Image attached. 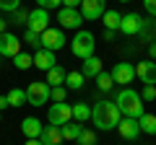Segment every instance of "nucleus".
I'll return each mask as SVG.
<instances>
[{
  "label": "nucleus",
  "mask_w": 156,
  "mask_h": 145,
  "mask_svg": "<svg viewBox=\"0 0 156 145\" xmlns=\"http://www.w3.org/2000/svg\"><path fill=\"white\" fill-rule=\"evenodd\" d=\"M109 75H112L115 83L128 86V83H133V78H135V65L133 62H115V67H112Z\"/></svg>",
  "instance_id": "1a4fd4ad"
},
{
  "label": "nucleus",
  "mask_w": 156,
  "mask_h": 145,
  "mask_svg": "<svg viewBox=\"0 0 156 145\" xmlns=\"http://www.w3.org/2000/svg\"><path fill=\"white\" fill-rule=\"evenodd\" d=\"M57 21H60L62 29H76L78 31V26L83 23V16H81L78 8H60L57 11Z\"/></svg>",
  "instance_id": "9d476101"
},
{
  "label": "nucleus",
  "mask_w": 156,
  "mask_h": 145,
  "mask_svg": "<svg viewBox=\"0 0 156 145\" xmlns=\"http://www.w3.org/2000/svg\"><path fill=\"white\" fill-rule=\"evenodd\" d=\"M138 124H140V132L156 135V117H154V114H143V117L138 119Z\"/></svg>",
  "instance_id": "393cba45"
},
{
  "label": "nucleus",
  "mask_w": 156,
  "mask_h": 145,
  "mask_svg": "<svg viewBox=\"0 0 156 145\" xmlns=\"http://www.w3.org/2000/svg\"><path fill=\"white\" fill-rule=\"evenodd\" d=\"M81 16L83 21H101V16L107 13V0H81Z\"/></svg>",
  "instance_id": "39448f33"
},
{
  "label": "nucleus",
  "mask_w": 156,
  "mask_h": 145,
  "mask_svg": "<svg viewBox=\"0 0 156 145\" xmlns=\"http://www.w3.org/2000/svg\"><path fill=\"white\" fill-rule=\"evenodd\" d=\"M143 8H146V13H148V16L156 18V0H143Z\"/></svg>",
  "instance_id": "f704fd0d"
},
{
  "label": "nucleus",
  "mask_w": 156,
  "mask_h": 145,
  "mask_svg": "<svg viewBox=\"0 0 156 145\" xmlns=\"http://www.w3.org/2000/svg\"><path fill=\"white\" fill-rule=\"evenodd\" d=\"M148 55H151V60H156V42L148 47Z\"/></svg>",
  "instance_id": "ea45409f"
},
{
  "label": "nucleus",
  "mask_w": 156,
  "mask_h": 145,
  "mask_svg": "<svg viewBox=\"0 0 156 145\" xmlns=\"http://www.w3.org/2000/svg\"><path fill=\"white\" fill-rule=\"evenodd\" d=\"M21 8V0H0V11H18Z\"/></svg>",
  "instance_id": "473e14b6"
},
{
  "label": "nucleus",
  "mask_w": 156,
  "mask_h": 145,
  "mask_svg": "<svg viewBox=\"0 0 156 145\" xmlns=\"http://www.w3.org/2000/svg\"><path fill=\"white\" fill-rule=\"evenodd\" d=\"M29 13H31V11H23V8L13 11V23H16V26H26V23H29Z\"/></svg>",
  "instance_id": "7c9ffc66"
},
{
  "label": "nucleus",
  "mask_w": 156,
  "mask_h": 145,
  "mask_svg": "<svg viewBox=\"0 0 156 145\" xmlns=\"http://www.w3.org/2000/svg\"><path fill=\"white\" fill-rule=\"evenodd\" d=\"M34 67H37V70H52V67L57 65V57H55V52H50V49H37L34 52Z\"/></svg>",
  "instance_id": "2eb2a0df"
},
{
  "label": "nucleus",
  "mask_w": 156,
  "mask_h": 145,
  "mask_svg": "<svg viewBox=\"0 0 156 145\" xmlns=\"http://www.w3.org/2000/svg\"><path fill=\"white\" fill-rule=\"evenodd\" d=\"M120 21H122V16L117 11H107L104 16H101V23H104V29H109V31H120Z\"/></svg>",
  "instance_id": "412c9836"
},
{
  "label": "nucleus",
  "mask_w": 156,
  "mask_h": 145,
  "mask_svg": "<svg viewBox=\"0 0 156 145\" xmlns=\"http://www.w3.org/2000/svg\"><path fill=\"white\" fill-rule=\"evenodd\" d=\"M117 130H120V137L128 140V143H133L140 135V124H138V119H133V117H122L120 124H117Z\"/></svg>",
  "instance_id": "ddd939ff"
},
{
  "label": "nucleus",
  "mask_w": 156,
  "mask_h": 145,
  "mask_svg": "<svg viewBox=\"0 0 156 145\" xmlns=\"http://www.w3.org/2000/svg\"><path fill=\"white\" fill-rule=\"evenodd\" d=\"M115 34H117V31H109V29H104V39H107V42H112V39H115Z\"/></svg>",
  "instance_id": "4c0bfd02"
},
{
  "label": "nucleus",
  "mask_w": 156,
  "mask_h": 145,
  "mask_svg": "<svg viewBox=\"0 0 156 145\" xmlns=\"http://www.w3.org/2000/svg\"><path fill=\"white\" fill-rule=\"evenodd\" d=\"M8 106H11V104H8V96H0V112L8 109Z\"/></svg>",
  "instance_id": "e433bc0d"
},
{
  "label": "nucleus",
  "mask_w": 156,
  "mask_h": 145,
  "mask_svg": "<svg viewBox=\"0 0 156 145\" xmlns=\"http://www.w3.org/2000/svg\"><path fill=\"white\" fill-rule=\"evenodd\" d=\"M39 39H42V49H50V52H57V49H62V47H65V34L60 31V29H47L44 34H42V36H39Z\"/></svg>",
  "instance_id": "6e6552de"
},
{
  "label": "nucleus",
  "mask_w": 156,
  "mask_h": 145,
  "mask_svg": "<svg viewBox=\"0 0 156 145\" xmlns=\"http://www.w3.org/2000/svg\"><path fill=\"white\" fill-rule=\"evenodd\" d=\"M5 26H8V21H5V18H0V34H5Z\"/></svg>",
  "instance_id": "a19ab883"
},
{
  "label": "nucleus",
  "mask_w": 156,
  "mask_h": 145,
  "mask_svg": "<svg viewBox=\"0 0 156 145\" xmlns=\"http://www.w3.org/2000/svg\"><path fill=\"white\" fill-rule=\"evenodd\" d=\"M26 29L42 36V34L50 29V13H47L44 8H34V11L29 13V23H26Z\"/></svg>",
  "instance_id": "0eeeda50"
},
{
  "label": "nucleus",
  "mask_w": 156,
  "mask_h": 145,
  "mask_svg": "<svg viewBox=\"0 0 156 145\" xmlns=\"http://www.w3.org/2000/svg\"><path fill=\"white\" fill-rule=\"evenodd\" d=\"M76 143H78V145H96V132L83 127V132H81V137H78Z\"/></svg>",
  "instance_id": "cd10ccee"
},
{
  "label": "nucleus",
  "mask_w": 156,
  "mask_h": 145,
  "mask_svg": "<svg viewBox=\"0 0 156 145\" xmlns=\"http://www.w3.org/2000/svg\"><path fill=\"white\" fill-rule=\"evenodd\" d=\"M120 109H117L115 101H99V104L91 106V122H94L96 130L107 132V130H117L120 124Z\"/></svg>",
  "instance_id": "f257e3e1"
},
{
  "label": "nucleus",
  "mask_w": 156,
  "mask_h": 145,
  "mask_svg": "<svg viewBox=\"0 0 156 145\" xmlns=\"http://www.w3.org/2000/svg\"><path fill=\"white\" fill-rule=\"evenodd\" d=\"M83 83H86L83 72H78V70L68 72V78H65V88H68V91H78V88H83Z\"/></svg>",
  "instance_id": "4be33fe9"
},
{
  "label": "nucleus",
  "mask_w": 156,
  "mask_h": 145,
  "mask_svg": "<svg viewBox=\"0 0 156 145\" xmlns=\"http://www.w3.org/2000/svg\"><path fill=\"white\" fill-rule=\"evenodd\" d=\"M39 140H42L44 145H60V143H62V130L57 127V124H44V130H42Z\"/></svg>",
  "instance_id": "dca6fc26"
},
{
  "label": "nucleus",
  "mask_w": 156,
  "mask_h": 145,
  "mask_svg": "<svg viewBox=\"0 0 156 145\" xmlns=\"http://www.w3.org/2000/svg\"><path fill=\"white\" fill-rule=\"evenodd\" d=\"M73 106V119L76 122H89L91 119V106L89 104H70Z\"/></svg>",
  "instance_id": "5701e85b"
},
{
  "label": "nucleus",
  "mask_w": 156,
  "mask_h": 145,
  "mask_svg": "<svg viewBox=\"0 0 156 145\" xmlns=\"http://www.w3.org/2000/svg\"><path fill=\"white\" fill-rule=\"evenodd\" d=\"M47 119H50V124H57V127H62V124H68L73 119V106L70 104H52L50 112H47Z\"/></svg>",
  "instance_id": "423d86ee"
},
{
  "label": "nucleus",
  "mask_w": 156,
  "mask_h": 145,
  "mask_svg": "<svg viewBox=\"0 0 156 145\" xmlns=\"http://www.w3.org/2000/svg\"><path fill=\"white\" fill-rule=\"evenodd\" d=\"M117 109H120V114H125V117H133V119H140L143 117V99H140L138 91L133 88H122L120 93H117Z\"/></svg>",
  "instance_id": "f03ea898"
},
{
  "label": "nucleus",
  "mask_w": 156,
  "mask_h": 145,
  "mask_svg": "<svg viewBox=\"0 0 156 145\" xmlns=\"http://www.w3.org/2000/svg\"><path fill=\"white\" fill-rule=\"evenodd\" d=\"M65 78H68V70L62 65H55L52 70H47V83H50L52 88H55V86H62Z\"/></svg>",
  "instance_id": "6ab92c4d"
},
{
  "label": "nucleus",
  "mask_w": 156,
  "mask_h": 145,
  "mask_svg": "<svg viewBox=\"0 0 156 145\" xmlns=\"http://www.w3.org/2000/svg\"><path fill=\"white\" fill-rule=\"evenodd\" d=\"M96 86H99V91H109L112 86H115V80H112L109 72H99V78H96Z\"/></svg>",
  "instance_id": "c756f323"
},
{
  "label": "nucleus",
  "mask_w": 156,
  "mask_h": 145,
  "mask_svg": "<svg viewBox=\"0 0 156 145\" xmlns=\"http://www.w3.org/2000/svg\"><path fill=\"white\" fill-rule=\"evenodd\" d=\"M0 119H3V117H0Z\"/></svg>",
  "instance_id": "37998d69"
},
{
  "label": "nucleus",
  "mask_w": 156,
  "mask_h": 145,
  "mask_svg": "<svg viewBox=\"0 0 156 145\" xmlns=\"http://www.w3.org/2000/svg\"><path fill=\"white\" fill-rule=\"evenodd\" d=\"M143 18L138 16V13H125L122 21H120V31L125 34V36H135V34L143 31Z\"/></svg>",
  "instance_id": "f8f14e48"
},
{
  "label": "nucleus",
  "mask_w": 156,
  "mask_h": 145,
  "mask_svg": "<svg viewBox=\"0 0 156 145\" xmlns=\"http://www.w3.org/2000/svg\"><path fill=\"white\" fill-rule=\"evenodd\" d=\"M62 8H81V0H62Z\"/></svg>",
  "instance_id": "c9c22d12"
},
{
  "label": "nucleus",
  "mask_w": 156,
  "mask_h": 145,
  "mask_svg": "<svg viewBox=\"0 0 156 145\" xmlns=\"http://www.w3.org/2000/svg\"><path fill=\"white\" fill-rule=\"evenodd\" d=\"M13 65H16L18 70H29V67H34V57L26 55V52H18V55L13 57Z\"/></svg>",
  "instance_id": "a878e982"
},
{
  "label": "nucleus",
  "mask_w": 156,
  "mask_h": 145,
  "mask_svg": "<svg viewBox=\"0 0 156 145\" xmlns=\"http://www.w3.org/2000/svg\"><path fill=\"white\" fill-rule=\"evenodd\" d=\"M23 145H44V143H42V140H39V137H31V140H26V143H23Z\"/></svg>",
  "instance_id": "58836bf2"
},
{
  "label": "nucleus",
  "mask_w": 156,
  "mask_h": 145,
  "mask_svg": "<svg viewBox=\"0 0 156 145\" xmlns=\"http://www.w3.org/2000/svg\"><path fill=\"white\" fill-rule=\"evenodd\" d=\"M120 3H130V0H120Z\"/></svg>",
  "instance_id": "79ce46f5"
},
{
  "label": "nucleus",
  "mask_w": 156,
  "mask_h": 145,
  "mask_svg": "<svg viewBox=\"0 0 156 145\" xmlns=\"http://www.w3.org/2000/svg\"><path fill=\"white\" fill-rule=\"evenodd\" d=\"M50 99H52V104H62V101L68 99V88L65 86H55V88L50 91Z\"/></svg>",
  "instance_id": "bb28decb"
},
{
  "label": "nucleus",
  "mask_w": 156,
  "mask_h": 145,
  "mask_svg": "<svg viewBox=\"0 0 156 145\" xmlns=\"http://www.w3.org/2000/svg\"><path fill=\"white\" fill-rule=\"evenodd\" d=\"M140 99H143V101H154V99H156V86H143Z\"/></svg>",
  "instance_id": "72a5a7b5"
},
{
  "label": "nucleus",
  "mask_w": 156,
  "mask_h": 145,
  "mask_svg": "<svg viewBox=\"0 0 156 145\" xmlns=\"http://www.w3.org/2000/svg\"><path fill=\"white\" fill-rule=\"evenodd\" d=\"M42 130H44V124L39 122L37 117H26V119L21 122V132L26 135L29 140H31V137H39V135H42Z\"/></svg>",
  "instance_id": "a211bd4d"
},
{
  "label": "nucleus",
  "mask_w": 156,
  "mask_h": 145,
  "mask_svg": "<svg viewBox=\"0 0 156 145\" xmlns=\"http://www.w3.org/2000/svg\"><path fill=\"white\" fill-rule=\"evenodd\" d=\"M135 75L140 78V83L146 86H156V62L154 60H143L135 65Z\"/></svg>",
  "instance_id": "4468645a"
},
{
  "label": "nucleus",
  "mask_w": 156,
  "mask_h": 145,
  "mask_svg": "<svg viewBox=\"0 0 156 145\" xmlns=\"http://www.w3.org/2000/svg\"><path fill=\"white\" fill-rule=\"evenodd\" d=\"M81 72H83V78H99V72H104V65H101L99 57H89V60H83V67H81Z\"/></svg>",
  "instance_id": "f3484780"
},
{
  "label": "nucleus",
  "mask_w": 156,
  "mask_h": 145,
  "mask_svg": "<svg viewBox=\"0 0 156 145\" xmlns=\"http://www.w3.org/2000/svg\"><path fill=\"white\" fill-rule=\"evenodd\" d=\"M21 42H26V44L34 47V49H42V39H39V34L29 31V29H26V34H23V39H21Z\"/></svg>",
  "instance_id": "c85d7f7f"
},
{
  "label": "nucleus",
  "mask_w": 156,
  "mask_h": 145,
  "mask_svg": "<svg viewBox=\"0 0 156 145\" xmlns=\"http://www.w3.org/2000/svg\"><path fill=\"white\" fill-rule=\"evenodd\" d=\"M62 140H73L76 143L78 137H81V132H83V124L81 122H68V124H62Z\"/></svg>",
  "instance_id": "aec40b11"
},
{
  "label": "nucleus",
  "mask_w": 156,
  "mask_h": 145,
  "mask_svg": "<svg viewBox=\"0 0 156 145\" xmlns=\"http://www.w3.org/2000/svg\"><path fill=\"white\" fill-rule=\"evenodd\" d=\"M37 8H44V11H60L62 0H37Z\"/></svg>",
  "instance_id": "2f4dec72"
},
{
  "label": "nucleus",
  "mask_w": 156,
  "mask_h": 145,
  "mask_svg": "<svg viewBox=\"0 0 156 145\" xmlns=\"http://www.w3.org/2000/svg\"><path fill=\"white\" fill-rule=\"evenodd\" d=\"M21 52V39H18L16 34H0V57H16Z\"/></svg>",
  "instance_id": "9b49d317"
},
{
  "label": "nucleus",
  "mask_w": 156,
  "mask_h": 145,
  "mask_svg": "<svg viewBox=\"0 0 156 145\" xmlns=\"http://www.w3.org/2000/svg\"><path fill=\"white\" fill-rule=\"evenodd\" d=\"M94 49H96V39L91 31H83V29H78L76 36L70 39V52L76 57H81V60H89V57H94Z\"/></svg>",
  "instance_id": "7ed1b4c3"
},
{
  "label": "nucleus",
  "mask_w": 156,
  "mask_h": 145,
  "mask_svg": "<svg viewBox=\"0 0 156 145\" xmlns=\"http://www.w3.org/2000/svg\"><path fill=\"white\" fill-rule=\"evenodd\" d=\"M5 96H8V104H11V106H23V104H29V101H26V91H21V88H11Z\"/></svg>",
  "instance_id": "b1692460"
},
{
  "label": "nucleus",
  "mask_w": 156,
  "mask_h": 145,
  "mask_svg": "<svg viewBox=\"0 0 156 145\" xmlns=\"http://www.w3.org/2000/svg\"><path fill=\"white\" fill-rule=\"evenodd\" d=\"M50 91H52V86L47 83V80H34L26 88V101L31 106H42V104L50 101Z\"/></svg>",
  "instance_id": "20e7f679"
}]
</instances>
